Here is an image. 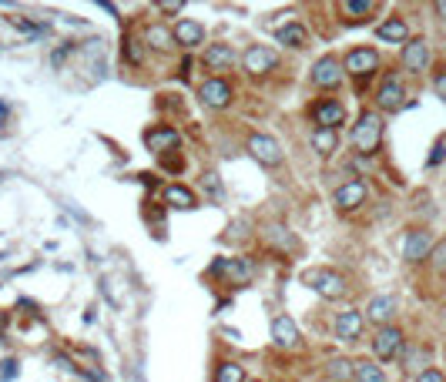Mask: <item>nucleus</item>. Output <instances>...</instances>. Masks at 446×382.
Here are the masks:
<instances>
[{
	"instance_id": "58836bf2",
	"label": "nucleus",
	"mask_w": 446,
	"mask_h": 382,
	"mask_svg": "<svg viewBox=\"0 0 446 382\" xmlns=\"http://www.w3.org/2000/svg\"><path fill=\"white\" fill-rule=\"evenodd\" d=\"M245 382H262V379H245Z\"/></svg>"
},
{
	"instance_id": "f8f14e48",
	"label": "nucleus",
	"mask_w": 446,
	"mask_h": 382,
	"mask_svg": "<svg viewBox=\"0 0 446 382\" xmlns=\"http://www.w3.org/2000/svg\"><path fill=\"white\" fill-rule=\"evenodd\" d=\"M312 84L316 88H339L343 84V61L339 57H322L312 64Z\"/></svg>"
},
{
	"instance_id": "c756f323",
	"label": "nucleus",
	"mask_w": 446,
	"mask_h": 382,
	"mask_svg": "<svg viewBox=\"0 0 446 382\" xmlns=\"http://www.w3.org/2000/svg\"><path fill=\"white\" fill-rule=\"evenodd\" d=\"M215 382H245V369L239 362H222L215 369Z\"/></svg>"
},
{
	"instance_id": "72a5a7b5",
	"label": "nucleus",
	"mask_w": 446,
	"mask_h": 382,
	"mask_svg": "<svg viewBox=\"0 0 446 382\" xmlns=\"http://www.w3.org/2000/svg\"><path fill=\"white\" fill-rule=\"evenodd\" d=\"M443 154H446V138H440V144H436L433 154H430V165H440V161H443Z\"/></svg>"
},
{
	"instance_id": "dca6fc26",
	"label": "nucleus",
	"mask_w": 446,
	"mask_h": 382,
	"mask_svg": "<svg viewBox=\"0 0 446 382\" xmlns=\"http://www.w3.org/2000/svg\"><path fill=\"white\" fill-rule=\"evenodd\" d=\"M336 339H343V342H359V335H362V312L356 308H345L336 316Z\"/></svg>"
},
{
	"instance_id": "f704fd0d",
	"label": "nucleus",
	"mask_w": 446,
	"mask_h": 382,
	"mask_svg": "<svg viewBox=\"0 0 446 382\" xmlns=\"http://www.w3.org/2000/svg\"><path fill=\"white\" fill-rule=\"evenodd\" d=\"M436 94L446 101V71H443V74H436Z\"/></svg>"
},
{
	"instance_id": "7ed1b4c3",
	"label": "nucleus",
	"mask_w": 446,
	"mask_h": 382,
	"mask_svg": "<svg viewBox=\"0 0 446 382\" xmlns=\"http://www.w3.org/2000/svg\"><path fill=\"white\" fill-rule=\"evenodd\" d=\"M242 67L248 77H262V74H268V71L279 67V54L272 51V47H265V44H252L242 57Z\"/></svg>"
},
{
	"instance_id": "9b49d317",
	"label": "nucleus",
	"mask_w": 446,
	"mask_h": 382,
	"mask_svg": "<svg viewBox=\"0 0 446 382\" xmlns=\"http://www.w3.org/2000/svg\"><path fill=\"white\" fill-rule=\"evenodd\" d=\"M403 101H406V88H403V81L399 77H386L379 84V91H376V108L379 111H399L403 108Z\"/></svg>"
},
{
	"instance_id": "4c0bfd02",
	"label": "nucleus",
	"mask_w": 446,
	"mask_h": 382,
	"mask_svg": "<svg viewBox=\"0 0 446 382\" xmlns=\"http://www.w3.org/2000/svg\"><path fill=\"white\" fill-rule=\"evenodd\" d=\"M4 117H7V108H4V104H0V121H4Z\"/></svg>"
},
{
	"instance_id": "b1692460",
	"label": "nucleus",
	"mask_w": 446,
	"mask_h": 382,
	"mask_svg": "<svg viewBox=\"0 0 446 382\" xmlns=\"http://www.w3.org/2000/svg\"><path fill=\"white\" fill-rule=\"evenodd\" d=\"M376 34H379V40H389V44H403V40L409 37V27L403 17H389V21H382L379 27H376Z\"/></svg>"
},
{
	"instance_id": "7c9ffc66",
	"label": "nucleus",
	"mask_w": 446,
	"mask_h": 382,
	"mask_svg": "<svg viewBox=\"0 0 446 382\" xmlns=\"http://www.w3.org/2000/svg\"><path fill=\"white\" fill-rule=\"evenodd\" d=\"M125 61H127V64H135V67H141V64H144V51H141V40L125 37Z\"/></svg>"
},
{
	"instance_id": "4be33fe9",
	"label": "nucleus",
	"mask_w": 446,
	"mask_h": 382,
	"mask_svg": "<svg viewBox=\"0 0 446 382\" xmlns=\"http://www.w3.org/2000/svg\"><path fill=\"white\" fill-rule=\"evenodd\" d=\"M144 44L154 47V51H171V47H178V44H175V34H171L168 27H161V24H148V27H144Z\"/></svg>"
},
{
	"instance_id": "473e14b6",
	"label": "nucleus",
	"mask_w": 446,
	"mask_h": 382,
	"mask_svg": "<svg viewBox=\"0 0 446 382\" xmlns=\"http://www.w3.org/2000/svg\"><path fill=\"white\" fill-rule=\"evenodd\" d=\"M416 382H446V379H443V372H440V369H423Z\"/></svg>"
},
{
	"instance_id": "2eb2a0df",
	"label": "nucleus",
	"mask_w": 446,
	"mask_h": 382,
	"mask_svg": "<svg viewBox=\"0 0 446 382\" xmlns=\"http://www.w3.org/2000/svg\"><path fill=\"white\" fill-rule=\"evenodd\" d=\"M272 339H275L279 349H289V352L302 345V335H299V325L292 322V316H275V322H272Z\"/></svg>"
},
{
	"instance_id": "2f4dec72",
	"label": "nucleus",
	"mask_w": 446,
	"mask_h": 382,
	"mask_svg": "<svg viewBox=\"0 0 446 382\" xmlns=\"http://www.w3.org/2000/svg\"><path fill=\"white\" fill-rule=\"evenodd\" d=\"M433 265L440 268V272H446V238L433 248Z\"/></svg>"
},
{
	"instance_id": "c85d7f7f",
	"label": "nucleus",
	"mask_w": 446,
	"mask_h": 382,
	"mask_svg": "<svg viewBox=\"0 0 446 382\" xmlns=\"http://www.w3.org/2000/svg\"><path fill=\"white\" fill-rule=\"evenodd\" d=\"M356 382H386L382 369L372 362V359H359L356 362Z\"/></svg>"
},
{
	"instance_id": "6ab92c4d",
	"label": "nucleus",
	"mask_w": 446,
	"mask_h": 382,
	"mask_svg": "<svg viewBox=\"0 0 446 382\" xmlns=\"http://www.w3.org/2000/svg\"><path fill=\"white\" fill-rule=\"evenodd\" d=\"M202 61H205V67H208V71H229L231 64L239 61V54L231 51L229 44H212V47H205Z\"/></svg>"
},
{
	"instance_id": "a878e982",
	"label": "nucleus",
	"mask_w": 446,
	"mask_h": 382,
	"mask_svg": "<svg viewBox=\"0 0 446 382\" xmlns=\"http://www.w3.org/2000/svg\"><path fill=\"white\" fill-rule=\"evenodd\" d=\"M326 376H329L332 382H353V379H356V362H349V359H343V356H336V359H329Z\"/></svg>"
},
{
	"instance_id": "4468645a",
	"label": "nucleus",
	"mask_w": 446,
	"mask_h": 382,
	"mask_svg": "<svg viewBox=\"0 0 446 382\" xmlns=\"http://www.w3.org/2000/svg\"><path fill=\"white\" fill-rule=\"evenodd\" d=\"M248 151H252L255 161H262V165H279L282 161V148L275 138H268V134H252L248 138Z\"/></svg>"
},
{
	"instance_id": "a211bd4d",
	"label": "nucleus",
	"mask_w": 446,
	"mask_h": 382,
	"mask_svg": "<svg viewBox=\"0 0 446 382\" xmlns=\"http://www.w3.org/2000/svg\"><path fill=\"white\" fill-rule=\"evenodd\" d=\"M171 34H175V44L188 51V47H198V44L205 40V27L198 24V21H188V17H181L178 24L171 27Z\"/></svg>"
},
{
	"instance_id": "e433bc0d",
	"label": "nucleus",
	"mask_w": 446,
	"mask_h": 382,
	"mask_svg": "<svg viewBox=\"0 0 446 382\" xmlns=\"http://www.w3.org/2000/svg\"><path fill=\"white\" fill-rule=\"evenodd\" d=\"M436 13H440V17L446 21V0H440V4H436Z\"/></svg>"
},
{
	"instance_id": "9d476101",
	"label": "nucleus",
	"mask_w": 446,
	"mask_h": 382,
	"mask_svg": "<svg viewBox=\"0 0 446 382\" xmlns=\"http://www.w3.org/2000/svg\"><path fill=\"white\" fill-rule=\"evenodd\" d=\"M312 121H316L319 127H329V131H336L339 125H345V104L343 101H332V98H326V101L312 104Z\"/></svg>"
},
{
	"instance_id": "f257e3e1",
	"label": "nucleus",
	"mask_w": 446,
	"mask_h": 382,
	"mask_svg": "<svg viewBox=\"0 0 446 382\" xmlns=\"http://www.w3.org/2000/svg\"><path fill=\"white\" fill-rule=\"evenodd\" d=\"M379 141H382V117L376 111H362L359 121L353 125V148L359 154H372L379 148Z\"/></svg>"
},
{
	"instance_id": "412c9836",
	"label": "nucleus",
	"mask_w": 446,
	"mask_h": 382,
	"mask_svg": "<svg viewBox=\"0 0 446 382\" xmlns=\"http://www.w3.org/2000/svg\"><path fill=\"white\" fill-rule=\"evenodd\" d=\"M165 204L168 208H178V212H191V208H198V198H195V191L185 188V185H171L165 191Z\"/></svg>"
},
{
	"instance_id": "6e6552de",
	"label": "nucleus",
	"mask_w": 446,
	"mask_h": 382,
	"mask_svg": "<svg viewBox=\"0 0 446 382\" xmlns=\"http://www.w3.org/2000/svg\"><path fill=\"white\" fill-rule=\"evenodd\" d=\"M372 352H376V359H396L399 352H403V332L396 329V325H382L376 335H372Z\"/></svg>"
},
{
	"instance_id": "1a4fd4ad",
	"label": "nucleus",
	"mask_w": 446,
	"mask_h": 382,
	"mask_svg": "<svg viewBox=\"0 0 446 382\" xmlns=\"http://www.w3.org/2000/svg\"><path fill=\"white\" fill-rule=\"evenodd\" d=\"M433 255V235L423 228H413L406 235V242H403V258H406L409 265H416L423 258H430Z\"/></svg>"
},
{
	"instance_id": "c9c22d12",
	"label": "nucleus",
	"mask_w": 446,
	"mask_h": 382,
	"mask_svg": "<svg viewBox=\"0 0 446 382\" xmlns=\"http://www.w3.org/2000/svg\"><path fill=\"white\" fill-rule=\"evenodd\" d=\"M158 11H161V13H181V11H185V4H161Z\"/></svg>"
},
{
	"instance_id": "aec40b11",
	"label": "nucleus",
	"mask_w": 446,
	"mask_h": 382,
	"mask_svg": "<svg viewBox=\"0 0 446 382\" xmlns=\"http://www.w3.org/2000/svg\"><path fill=\"white\" fill-rule=\"evenodd\" d=\"M396 308H399V302H396L393 295H376L370 306H366V318H370V322H379V329H382V325L396 316Z\"/></svg>"
},
{
	"instance_id": "5701e85b",
	"label": "nucleus",
	"mask_w": 446,
	"mask_h": 382,
	"mask_svg": "<svg viewBox=\"0 0 446 382\" xmlns=\"http://www.w3.org/2000/svg\"><path fill=\"white\" fill-rule=\"evenodd\" d=\"M372 11H376V4H370V0H345V4H339V13H343L345 24H362Z\"/></svg>"
},
{
	"instance_id": "39448f33",
	"label": "nucleus",
	"mask_w": 446,
	"mask_h": 382,
	"mask_svg": "<svg viewBox=\"0 0 446 382\" xmlns=\"http://www.w3.org/2000/svg\"><path fill=\"white\" fill-rule=\"evenodd\" d=\"M215 275H229L231 285H248L255 279V265L252 258H218L215 265H212Z\"/></svg>"
},
{
	"instance_id": "bb28decb",
	"label": "nucleus",
	"mask_w": 446,
	"mask_h": 382,
	"mask_svg": "<svg viewBox=\"0 0 446 382\" xmlns=\"http://www.w3.org/2000/svg\"><path fill=\"white\" fill-rule=\"evenodd\" d=\"M275 37H279V44H285V47H306L309 44V30L302 24H285L279 30V34H275Z\"/></svg>"
},
{
	"instance_id": "cd10ccee",
	"label": "nucleus",
	"mask_w": 446,
	"mask_h": 382,
	"mask_svg": "<svg viewBox=\"0 0 446 382\" xmlns=\"http://www.w3.org/2000/svg\"><path fill=\"white\" fill-rule=\"evenodd\" d=\"M262 238H265V245H279L282 252H292V248H295L292 231H285L282 225H268V228L262 231Z\"/></svg>"
},
{
	"instance_id": "393cba45",
	"label": "nucleus",
	"mask_w": 446,
	"mask_h": 382,
	"mask_svg": "<svg viewBox=\"0 0 446 382\" xmlns=\"http://www.w3.org/2000/svg\"><path fill=\"white\" fill-rule=\"evenodd\" d=\"M336 148H339V134H336V131H329V127H316V131H312V151H316L319 158H329Z\"/></svg>"
},
{
	"instance_id": "f03ea898",
	"label": "nucleus",
	"mask_w": 446,
	"mask_h": 382,
	"mask_svg": "<svg viewBox=\"0 0 446 382\" xmlns=\"http://www.w3.org/2000/svg\"><path fill=\"white\" fill-rule=\"evenodd\" d=\"M306 282L309 289H316L322 299H329V302H336V299H345V292H349V282H345L343 272H332V268H312V272H306Z\"/></svg>"
},
{
	"instance_id": "20e7f679",
	"label": "nucleus",
	"mask_w": 446,
	"mask_h": 382,
	"mask_svg": "<svg viewBox=\"0 0 446 382\" xmlns=\"http://www.w3.org/2000/svg\"><path fill=\"white\" fill-rule=\"evenodd\" d=\"M376 67H379V54L372 51V47H353L343 61V71L353 77H370L376 74Z\"/></svg>"
},
{
	"instance_id": "f3484780",
	"label": "nucleus",
	"mask_w": 446,
	"mask_h": 382,
	"mask_svg": "<svg viewBox=\"0 0 446 382\" xmlns=\"http://www.w3.org/2000/svg\"><path fill=\"white\" fill-rule=\"evenodd\" d=\"M403 67H406L409 74H423L430 67V44L420 37L409 40L406 47H403Z\"/></svg>"
},
{
	"instance_id": "423d86ee",
	"label": "nucleus",
	"mask_w": 446,
	"mask_h": 382,
	"mask_svg": "<svg viewBox=\"0 0 446 382\" xmlns=\"http://www.w3.org/2000/svg\"><path fill=\"white\" fill-rule=\"evenodd\" d=\"M366 181H345V185H339L336 188V195H332V204H336V212H356L359 204H366Z\"/></svg>"
},
{
	"instance_id": "ddd939ff",
	"label": "nucleus",
	"mask_w": 446,
	"mask_h": 382,
	"mask_svg": "<svg viewBox=\"0 0 446 382\" xmlns=\"http://www.w3.org/2000/svg\"><path fill=\"white\" fill-rule=\"evenodd\" d=\"M144 144H148V151H154V154H175L181 144V134L175 127H151V131L144 134Z\"/></svg>"
},
{
	"instance_id": "0eeeda50",
	"label": "nucleus",
	"mask_w": 446,
	"mask_h": 382,
	"mask_svg": "<svg viewBox=\"0 0 446 382\" xmlns=\"http://www.w3.org/2000/svg\"><path fill=\"white\" fill-rule=\"evenodd\" d=\"M198 98H202V104L222 111V108H229L231 104V84L229 81H222V77H208V81L198 84Z\"/></svg>"
}]
</instances>
